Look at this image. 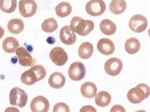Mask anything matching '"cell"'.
<instances>
[{
	"mask_svg": "<svg viewBox=\"0 0 150 112\" xmlns=\"http://www.w3.org/2000/svg\"><path fill=\"white\" fill-rule=\"evenodd\" d=\"M36 74L33 70L30 69L23 72L21 76V81L27 86H31L35 84L37 81Z\"/></svg>",
	"mask_w": 150,
	"mask_h": 112,
	"instance_id": "d4e9b609",
	"label": "cell"
},
{
	"mask_svg": "<svg viewBox=\"0 0 150 112\" xmlns=\"http://www.w3.org/2000/svg\"><path fill=\"white\" fill-rule=\"evenodd\" d=\"M123 68V63L120 59L112 58L108 60L105 64V72L110 76H117L119 74Z\"/></svg>",
	"mask_w": 150,
	"mask_h": 112,
	"instance_id": "30bf717a",
	"label": "cell"
},
{
	"mask_svg": "<svg viewBox=\"0 0 150 112\" xmlns=\"http://www.w3.org/2000/svg\"><path fill=\"white\" fill-rule=\"evenodd\" d=\"M80 111L81 112H84V111H93V112H96V109L94 108V107L92 106H85L82 108L80 110Z\"/></svg>",
	"mask_w": 150,
	"mask_h": 112,
	"instance_id": "f1b7e54d",
	"label": "cell"
},
{
	"mask_svg": "<svg viewBox=\"0 0 150 112\" xmlns=\"http://www.w3.org/2000/svg\"><path fill=\"white\" fill-rule=\"evenodd\" d=\"M15 53L18 59L19 64L22 67H32L37 62L36 60L30 55L25 47H18Z\"/></svg>",
	"mask_w": 150,
	"mask_h": 112,
	"instance_id": "9c48e42d",
	"label": "cell"
},
{
	"mask_svg": "<svg viewBox=\"0 0 150 112\" xmlns=\"http://www.w3.org/2000/svg\"><path fill=\"white\" fill-rule=\"evenodd\" d=\"M30 70H33L34 71L35 74H36L37 76V81H41V80H42L44 79L46 75V70L43 66L42 65H35L33 67H31L30 69Z\"/></svg>",
	"mask_w": 150,
	"mask_h": 112,
	"instance_id": "4316f807",
	"label": "cell"
},
{
	"mask_svg": "<svg viewBox=\"0 0 150 112\" xmlns=\"http://www.w3.org/2000/svg\"><path fill=\"white\" fill-rule=\"evenodd\" d=\"M66 79L62 73L56 72L51 74L48 79L50 86L54 89H61L64 86Z\"/></svg>",
	"mask_w": 150,
	"mask_h": 112,
	"instance_id": "5bb4252c",
	"label": "cell"
},
{
	"mask_svg": "<svg viewBox=\"0 0 150 112\" xmlns=\"http://www.w3.org/2000/svg\"><path fill=\"white\" fill-rule=\"evenodd\" d=\"M19 43L17 39L13 37L6 38L3 42L2 47L3 50L7 53H14L19 47Z\"/></svg>",
	"mask_w": 150,
	"mask_h": 112,
	"instance_id": "e0dca14e",
	"label": "cell"
},
{
	"mask_svg": "<svg viewBox=\"0 0 150 112\" xmlns=\"http://www.w3.org/2000/svg\"><path fill=\"white\" fill-rule=\"evenodd\" d=\"M109 9L112 13L120 15L127 9V3L125 0H112L110 3Z\"/></svg>",
	"mask_w": 150,
	"mask_h": 112,
	"instance_id": "ac0fdd59",
	"label": "cell"
},
{
	"mask_svg": "<svg viewBox=\"0 0 150 112\" xmlns=\"http://www.w3.org/2000/svg\"><path fill=\"white\" fill-rule=\"evenodd\" d=\"M38 10L37 3L34 0H21L19 2V12L23 17L34 16Z\"/></svg>",
	"mask_w": 150,
	"mask_h": 112,
	"instance_id": "277c9868",
	"label": "cell"
},
{
	"mask_svg": "<svg viewBox=\"0 0 150 112\" xmlns=\"http://www.w3.org/2000/svg\"><path fill=\"white\" fill-rule=\"evenodd\" d=\"M30 106L33 112H47L50 108V103L45 97L38 96L32 100Z\"/></svg>",
	"mask_w": 150,
	"mask_h": 112,
	"instance_id": "8fae6325",
	"label": "cell"
},
{
	"mask_svg": "<svg viewBox=\"0 0 150 112\" xmlns=\"http://www.w3.org/2000/svg\"><path fill=\"white\" fill-rule=\"evenodd\" d=\"M86 73L84 65L81 62H74L71 64L68 71L69 76L74 81H79L84 79Z\"/></svg>",
	"mask_w": 150,
	"mask_h": 112,
	"instance_id": "5b68a950",
	"label": "cell"
},
{
	"mask_svg": "<svg viewBox=\"0 0 150 112\" xmlns=\"http://www.w3.org/2000/svg\"><path fill=\"white\" fill-rule=\"evenodd\" d=\"M72 6L69 3L62 2L59 3L55 8V11L59 17L64 18L69 16L72 12Z\"/></svg>",
	"mask_w": 150,
	"mask_h": 112,
	"instance_id": "603a6c76",
	"label": "cell"
},
{
	"mask_svg": "<svg viewBox=\"0 0 150 112\" xmlns=\"http://www.w3.org/2000/svg\"><path fill=\"white\" fill-rule=\"evenodd\" d=\"M100 27L102 33L106 35H113L117 30L116 25L109 19H105L102 21L100 23Z\"/></svg>",
	"mask_w": 150,
	"mask_h": 112,
	"instance_id": "ffe728a7",
	"label": "cell"
},
{
	"mask_svg": "<svg viewBox=\"0 0 150 112\" xmlns=\"http://www.w3.org/2000/svg\"><path fill=\"white\" fill-rule=\"evenodd\" d=\"M61 41L67 45H72L76 41V35L68 26L63 27L60 31Z\"/></svg>",
	"mask_w": 150,
	"mask_h": 112,
	"instance_id": "7c38bea8",
	"label": "cell"
},
{
	"mask_svg": "<svg viewBox=\"0 0 150 112\" xmlns=\"http://www.w3.org/2000/svg\"><path fill=\"white\" fill-rule=\"evenodd\" d=\"M86 12L93 17L101 15L106 10V4L103 0H91L86 5Z\"/></svg>",
	"mask_w": 150,
	"mask_h": 112,
	"instance_id": "8992f818",
	"label": "cell"
},
{
	"mask_svg": "<svg viewBox=\"0 0 150 112\" xmlns=\"http://www.w3.org/2000/svg\"><path fill=\"white\" fill-rule=\"evenodd\" d=\"M17 9V0H0V9L7 13H13Z\"/></svg>",
	"mask_w": 150,
	"mask_h": 112,
	"instance_id": "cb8c5ba5",
	"label": "cell"
},
{
	"mask_svg": "<svg viewBox=\"0 0 150 112\" xmlns=\"http://www.w3.org/2000/svg\"><path fill=\"white\" fill-rule=\"evenodd\" d=\"M7 27L10 33L18 34L24 29V23L21 19L13 18L10 20L8 23Z\"/></svg>",
	"mask_w": 150,
	"mask_h": 112,
	"instance_id": "2e32d148",
	"label": "cell"
},
{
	"mask_svg": "<svg viewBox=\"0 0 150 112\" xmlns=\"http://www.w3.org/2000/svg\"><path fill=\"white\" fill-rule=\"evenodd\" d=\"M97 87L91 82L84 83L81 87V94L84 97L88 98H93L95 97L97 93Z\"/></svg>",
	"mask_w": 150,
	"mask_h": 112,
	"instance_id": "9a60e30c",
	"label": "cell"
},
{
	"mask_svg": "<svg viewBox=\"0 0 150 112\" xmlns=\"http://www.w3.org/2000/svg\"><path fill=\"white\" fill-rule=\"evenodd\" d=\"M10 103L12 106H18L21 108L25 106L28 100L25 91L18 87H14L10 93Z\"/></svg>",
	"mask_w": 150,
	"mask_h": 112,
	"instance_id": "3957f363",
	"label": "cell"
},
{
	"mask_svg": "<svg viewBox=\"0 0 150 112\" xmlns=\"http://www.w3.org/2000/svg\"><path fill=\"white\" fill-rule=\"evenodd\" d=\"M141 47V44L139 40L136 38H130L125 43V51L130 55L136 54L139 51Z\"/></svg>",
	"mask_w": 150,
	"mask_h": 112,
	"instance_id": "7402d4cb",
	"label": "cell"
},
{
	"mask_svg": "<svg viewBox=\"0 0 150 112\" xmlns=\"http://www.w3.org/2000/svg\"><path fill=\"white\" fill-rule=\"evenodd\" d=\"M53 111L54 112H57V111L69 112L70 108L67 104L64 103H58L54 106Z\"/></svg>",
	"mask_w": 150,
	"mask_h": 112,
	"instance_id": "83f0119b",
	"label": "cell"
},
{
	"mask_svg": "<svg viewBox=\"0 0 150 112\" xmlns=\"http://www.w3.org/2000/svg\"><path fill=\"white\" fill-rule=\"evenodd\" d=\"M150 93L149 87L145 84H140L130 89L127 93L129 101L134 104H139L148 98Z\"/></svg>",
	"mask_w": 150,
	"mask_h": 112,
	"instance_id": "7a4b0ae2",
	"label": "cell"
},
{
	"mask_svg": "<svg viewBox=\"0 0 150 112\" xmlns=\"http://www.w3.org/2000/svg\"><path fill=\"white\" fill-rule=\"evenodd\" d=\"M112 96L108 92L101 91L95 96V103L100 107H106L111 102Z\"/></svg>",
	"mask_w": 150,
	"mask_h": 112,
	"instance_id": "44dd1931",
	"label": "cell"
},
{
	"mask_svg": "<svg viewBox=\"0 0 150 112\" xmlns=\"http://www.w3.org/2000/svg\"><path fill=\"white\" fill-rule=\"evenodd\" d=\"M70 29L81 36H86L93 30L94 23L92 21L84 20L79 17H74L70 21Z\"/></svg>",
	"mask_w": 150,
	"mask_h": 112,
	"instance_id": "6da1fadb",
	"label": "cell"
},
{
	"mask_svg": "<svg viewBox=\"0 0 150 112\" xmlns=\"http://www.w3.org/2000/svg\"><path fill=\"white\" fill-rule=\"evenodd\" d=\"M93 51L94 47L92 44L89 42H85L79 47L78 54L82 59L87 60L91 57Z\"/></svg>",
	"mask_w": 150,
	"mask_h": 112,
	"instance_id": "d6986e66",
	"label": "cell"
},
{
	"mask_svg": "<svg viewBox=\"0 0 150 112\" xmlns=\"http://www.w3.org/2000/svg\"><path fill=\"white\" fill-rule=\"evenodd\" d=\"M129 26L134 33H143L148 26L147 18L142 15H135L130 20Z\"/></svg>",
	"mask_w": 150,
	"mask_h": 112,
	"instance_id": "52a82bcc",
	"label": "cell"
},
{
	"mask_svg": "<svg viewBox=\"0 0 150 112\" xmlns=\"http://www.w3.org/2000/svg\"><path fill=\"white\" fill-rule=\"evenodd\" d=\"M110 111L112 112H114V111H123L125 112V110L123 106H122L120 105H114L112 108L110 110Z\"/></svg>",
	"mask_w": 150,
	"mask_h": 112,
	"instance_id": "f546056e",
	"label": "cell"
},
{
	"mask_svg": "<svg viewBox=\"0 0 150 112\" xmlns=\"http://www.w3.org/2000/svg\"><path fill=\"white\" fill-rule=\"evenodd\" d=\"M4 34H5V30H4L3 28L1 26H0V39L3 37Z\"/></svg>",
	"mask_w": 150,
	"mask_h": 112,
	"instance_id": "4dcf8cb0",
	"label": "cell"
},
{
	"mask_svg": "<svg viewBox=\"0 0 150 112\" xmlns=\"http://www.w3.org/2000/svg\"><path fill=\"white\" fill-rule=\"evenodd\" d=\"M50 58L55 65L63 66L68 61V55L61 47H55L50 53Z\"/></svg>",
	"mask_w": 150,
	"mask_h": 112,
	"instance_id": "ba28073f",
	"label": "cell"
},
{
	"mask_svg": "<svg viewBox=\"0 0 150 112\" xmlns=\"http://www.w3.org/2000/svg\"><path fill=\"white\" fill-rule=\"evenodd\" d=\"M98 50L104 55H112L115 51V45L109 39H101L97 45Z\"/></svg>",
	"mask_w": 150,
	"mask_h": 112,
	"instance_id": "4fadbf2b",
	"label": "cell"
},
{
	"mask_svg": "<svg viewBox=\"0 0 150 112\" xmlns=\"http://www.w3.org/2000/svg\"><path fill=\"white\" fill-rule=\"evenodd\" d=\"M57 21L54 18H50L45 20L41 24L42 30L48 33H54L58 29Z\"/></svg>",
	"mask_w": 150,
	"mask_h": 112,
	"instance_id": "484cf974",
	"label": "cell"
}]
</instances>
